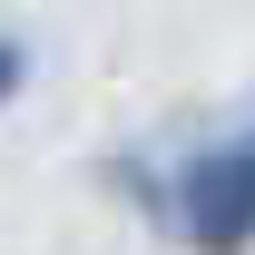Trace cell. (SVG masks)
Masks as SVG:
<instances>
[{"instance_id": "obj_1", "label": "cell", "mask_w": 255, "mask_h": 255, "mask_svg": "<svg viewBox=\"0 0 255 255\" xmlns=\"http://www.w3.org/2000/svg\"><path fill=\"white\" fill-rule=\"evenodd\" d=\"M157 236H177L187 255H255V118L196 137L167 167V216Z\"/></svg>"}, {"instance_id": "obj_2", "label": "cell", "mask_w": 255, "mask_h": 255, "mask_svg": "<svg viewBox=\"0 0 255 255\" xmlns=\"http://www.w3.org/2000/svg\"><path fill=\"white\" fill-rule=\"evenodd\" d=\"M30 79H39L30 30H0V108H20V98H30Z\"/></svg>"}]
</instances>
